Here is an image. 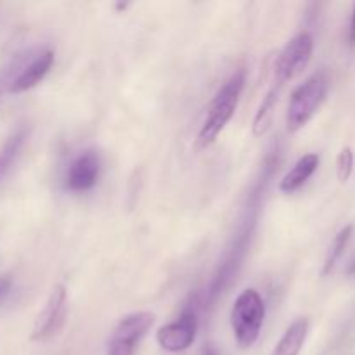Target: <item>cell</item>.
Returning <instances> with one entry per match:
<instances>
[{
  "label": "cell",
  "mask_w": 355,
  "mask_h": 355,
  "mask_svg": "<svg viewBox=\"0 0 355 355\" xmlns=\"http://www.w3.org/2000/svg\"><path fill=\"white\" fill-rule=\"evenodd\" d=\"M10 286H12V281H10V277L0 276V302L7 297V293L10 291Z\"/></svg>",
  "instance_id": "17"
},
{
  "label": "cell",
  "mask_w": 355,
  "mask_h": 355,
  "mask_svg": "<svg viewBox=\"0 0 355 355\" xmlns=\"http://www.w3.org/2000/svg\"><path fill=\"white\" fill-rule=\"evenodd\" d=\"M101 158L94 149H85L69 162L64 173V187L69 193H87L99 180Z\"/></svg>",
  "instance_id": "8"
},
{
  "label": "cell",
  "mask_w": 355,
  "mask_h": 355,
  "mask_svg": "<svg viewBox=\"0 0 355 355\" xmlns=\"http://www.w3.org/2000/svg\"><path fill=\"white\" fill-rule=\"evenodd\" d=\"M266 319V304L253 288L241 291L231 311V328L236 343L241 349H250L259 340Z\"/></svg>",
  "instance_id": "3"
},
{
  "label": "cell",
  "mask_w": 355,
  "mask_h": 355,
  "mask_svg": "<svg viewBox=\"0 0 355 355\" xmlns=\"http://www.w3.org/2000/svg\"><path fill=\"white\" fill-rule=\"evenodd\" d=\"M354 165H355V155L352 148H343L340 151L338 158H336V177L342 184L349 182V179L354 173Z\"/></svg>",
  "instance_id": "16"
},
{
  "label": "cell",
  "mask_w": 355,
  "mask_h": 355,
  "mask_svg": "<svg viewBox=\"0 0 355 355\" xmlns=\"http://www.w3.org/2000/svg\"><path fill=\"white\" fill-rule=\"evenodd\" d=\"M68 290L64 284H55L45 302L44 309L35 319L33 329H31V342H47L52 336L58 335L68 319Z\"/></svg>",
  "instance_id": "5"
},
{
  "label": "cell",
  "mask_w": 355,
  "mask_h": 355,
  "mask_svg": "<svg viewBox=\"0 0 355 355\" xmlns=\"http://www.w3.org/2000/svg\"><path fill=\"white\" fill-rule=\"evenodd\" d=\"M52 64H54V51L38 47L33 58L24 64L17 78L14 80L9 94H23L37 87L47 76V73L51 71Z\"/></svg>",
  "instance_id": "9"
},
{
  "label": "cell",
  "mask_w": 355,
  "mask_h": 355,
  "mask_svg": "<svg viewBox=\"0 0 355 355\" xmlns=\"http://www.w3.org/2000/svg\"><path fill=\"white\" fill-rule=\"evenodd\" d=\"M328 87L326 73L318 71L295 89L286 113V128L290 134H297L314 118L328 96Z\"/></svg>",
  "instance_id": "2"
},
{
  "label": "cell",
  "mask_w": 355,
  "mask_h": 355,
  "mask_svg": "<svg viewBox=\"0 0 355 355\" xmlns=\"http://www.w3.org/2000/svg\"><path fill=\"white\" fill-rule=\"evenodd\" d=\"M349 44L350 47H354L355 45V3H354L352 19H350V28H349Z\"/></svg>",
  "instance_id": "18"
},
{
  "label": "cell",
  "mask_w": 355,
  "mask_h": 355,
  "mask_svg": "<svg viewBox=\"0 0 355 355\" xmlns=\"http://www.w3.org/2000/svg\"><path fill=\"white\" fill-rule=\"evenodd\" d=\"M203 355H217V352H215L214 349H205L203 350Z\"/></svg>",
  "instance_id": "20"
},
{
  "label": "cell",
  "mask_w": 355,
  "mask_h": 355,
  "mask_svg": "<svg viewBox=\"0 0 355 355\" xmlns=\"http://www.w3.org/2000/svg\"><path fill=\"white\" fill-rule=\"evenodd\" d=\"M309 328H311V322H309L307 318L297 319L284 331V335L276 343V347H274L270 355H300L302 349L305 345V340H307Z\"/></svg>",
  "instance_id": "12"
},
{
  "label": "cell",
  "mask_w": 355,
  "mask_h": 355,
  "mask_svg": "<svg viewBox=\"0 0 355 355\" xmlns=\"http://www.w3.org/2000/svg\"><path fill=\"white\" fill-rule=\"evenodd\" d=\"M352 234H354L352 224L345 225L343 229H340L338 234H336L335 239H333L331 246H329L328 255H326L324 267H322V276H328V274H331L333 270H335L336 263L340 262V259H342L343 253H345L347 246H349L350 239H352Z\"/></svg>",
  "instance_id": "14"
},
{
  "label": "cell",
  "mask_w": 355,
  "mask_h": 355,
  "mask_svg": "<svg viewBox=\"0 0 355 355\" xmlns=\"http://www.w3.org/2000/svg\"><path fill=\"white\" fill-rule=\"evenodd\" d=\"M279 87H281V83L277 87L274 85L272 89L267 92L266 99L262 101L259 111H257L255 120H253V134H255L257 137H260V135L266 134L267 128H269L270 120H272V111H274V107H276V103H277V96H279Z\"/></svg>",
  "instance_id": "15"
},
{
  "label": "cell",
  "mask_w": 355,
  "mask_h": 355,
  "mask_svg": "<svg viewBox=\"0 0 355 355\" xmlns=\"http://www.w3.org/2000/svg\"><path fill=\"white\" fill-rule=\"evenodd\" d=\"M156 315L153 312H132L118 321L107 342V355H134L135 349L146 333L155 324Z\"/></svg>",
  "instance_id": "4"
},
{
  "label": "cell",
  "mask_w": 355,
  "mask_h": 355,
  "mask_svg": "<svg viewBox=\"0 0 355 355\" xmlns=\"http://www.w3.org/2000/svg\"><path fill=\"white\" fill-rule=\"evenodd\" d=\"M347 276H354L355 274V255L350 259V262L347 263V269H345Z\"/></svg>",
  "instance_id": "19"
},
{
  "label": "cell",
  "mask_w": 355,
  "mask_h": 355,
  "mask_svg": "<svg viewBox=\"0 0 355 355\" xmlns=\"http://www.w3.org/2000/svg\"><path fill=\"white\" fill-rule=\"evenodd\" d=\"M319 162H321V158H319V155H315V153H309V155H304L302 158H298V162L295 163L293 168L281 179V193H297V191L300 189L302 186H305L307 180L314 175L315 170H318L319 166Z\"/></svg>",
  "instance_id": "10"
},
{
  "label": "cell",
  "mask_w": 355,
  "mask_h": 355,
  "mask_svg": "<svg viewBox=\"0 0 355 355\" xmlns=\"http://www.w3.org/2000/svg\"><path fill=\"white\" fill-rule=\"evenodd\" d=\"M38 47L35 49H24V51L16 52L14 55H10L9 61L0 68V101L6 94H9L10 87H12L14 80L17 78V75L21 73V69L24 68L28 61L33 58V54L37 52Z\"/></svg>",
  "instance_id": "13"
},
{
  "label": "cell",
  "mask_w": 355,
  "mask_h": 355,
  "mask_svg": "<svg viewBox=\"0 0 355 355\" xmlns=\"http://www.w3.org/2000/svg\"><path fill=\"white\" fill-rule=\"evenodd\" d=\"M28 132L30 130H28L26 125H19L16 130L10 132L9 137L0 146V184L7 179L12 166L16 165L17 158L24 148V142L28 139Z\"/></svg>",
  "instance_id": "11"
},
{
  "label": "cell",
  "mask_w": 355,
  "mask_h": 355,
  "mask_svg": "<svg viewBox=\"0 0 355 355\" xmlns=\"http://www.w3.org/2000/svg\"><path fill=\"white\" fill-rule=\"evenodd\" d=\"M314 52V37L307 30L295 35L284 49L281 51L276 61V76L277 82L283 85L284 82L297 78L302 71L309 66Z\"/></svg>",
  "instance_id": "7"
},
{
  "label": "cell",
  "mask_w": 355,
  "mask_h": 355,
  "mask_svg": "<svg viewBox=\"0 0 355 355\" xmlns=\"http://www.w3.org/2000/svg\"><path fill=\"white\" fill-rule=\"evenodd\" d=\"M198 333V305H187L180 312L179 319L162 326L156 331V342L165 352L179 354L189 349Z\"/></svg>",
  "instance_id": "6"
},
{
  "label": "cell",
  "mask_w": 355,
  "mask_h": 355,
  "mask_svg": "<svg viewBox=\"0 0 355 355\" xmlns=\"http://www.w3.org/2000/svg\"><path fill=\"white\" fill-rule=\"evenodd\" d=\"M245 83V68H238L222 83V87L217 90V94L211 99L210 106H208L207 118H205L203 125H201L200 132L196 135V141H194V149L196 151H203V149L210 148L217 141L220 132L224 130L225 125L231 121L236 110H238V103L241 99Z\"/></svg>",
  "instance_id": "1"
}]
</instances>
